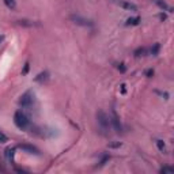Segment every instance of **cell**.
Listing matches in <instances>:
<instances>
[{
	"instance_id": "obj_1",
	"label": "cell",
	"mask_w": 174,
	"mask_h": 174,
	"mask_svg": "<svg viewBox=\"0 0 174 174\" xmlns=\"http://www.w3.org/2000/svg\"><path fill=\"white\" fill-rule=\"evenodd\" d=\"M14 124L16 125V128H19L21 131H26L29 127H30V120H29V117L26 116L23 112H21V110H18L14 114Z\"/></svg>"
},
{
	"instance_id": "obj_2",
	"label": "cell",
	"mask_w": 174,
	"mask_h": 174,
	"mask_svg": "<svg viewBox=\"0 0 174 174\" xmlns=\"http://www.w3.org/2000/svg\"><path fill=\"white\" fill-rule=\"evenodd\" d=\"M97 123L103 132H108L110 127H112V124H110V117L105 112H102V110H98L97 112Z\"/></svg>"
},
{
	"instance_id": "obj_3",
	"label": "cell",
	"mask_w": 174,
	"mask_h": 174,
	"mask_svg": "<svg viewBox=\"0 0 174 174\" xmlns=\"http://www.w3.org/2000/svg\"><path fill=\"white\" fill-rule=\"evenodd\" d=\"M33 103H34V94H33V91L27 90L21 97L19 105L22 106V108H25V109H29V108H31V106H33Z\"/></svg>"
},
{
	"instance_id": "obj_4",
	"label": "cell",
	"mask_w": 174,
	"mask_h": 174,
	"mask_svg": "<svg viewBox=\"0 0 174 174\" xmlns=\"http://www.w3.org/2000/svg\"><path fill=\"white\" fill-rule=\"evenodd\" d=\"M69 18H71V21L75 25L83 26V27H92V26H94V22H92L91 19H87V18H83L80 15H71Z\"/></svg>"
},
{
	"instance_id": "obj_5",
	"label": "cell",
	"mask_w": 174,
	"mask_h": 174,
	"mask_svg": "<svg viewBox=\"0 0 174 174\" xmlns=\"http://www.w3.org/2000/svg\"><path fill=\"white\" fill-rule=\"evenodd\" d=\"M110 124L113 125L114 131H116L117 133H121L123 132V125H121V121H120V117L117 116L116 110L112 109V117H110Z\"/></svg>"
},
{
	"instance_id": "obj_6",
	"label": "cell",
	"mask_w": 174,
	"mask_h": 174,
	"mask_svg": "<svg viewBox=\"0 0 174 174\" xmlns=\"http://www.w3.org/2000/svg\"><path fill=\"white\" fill-rule=\"evenodd\" d=\"M116 4H118L120 7H123V8L128 10V11H132V12H136L138 11V6L133 4V3L128 2V0H113Z\"/></svg>"
},
{
	"instance_id": "obj_7",
	"label": "cell",
	"mask_w": 174,
	"mask_h": 174,
	"mask_svg": "<svg viewBox=\"0 0 174 174\" xmlns=\"http://www.w3.org/2000/svg\"><path fill=\"white\" fill-rule=\"evenodd\" d=\"M19 147L21 150H23L25 153H27V154H34V155H40V150L37 148V147L34 146H31V144H19Z\"/></svg>"
},
{
	"instance_id": "obj_8",
	"label": "cell",
	"mask_w": 174,
	"mask_h": 174,
	"mask_svg": "<svg viewBox=\"0 0 174 174\" xmlns=\"http://www.w3.org/2000/svg\"><path fill=\"white\" fill-rule=\"evenodd\" d=\"M155 3L158 4L159 8H162L163 11H167V12H173V8L167 4V3L165 2V0H155Z\"/></svg>"
},
{
	"instance_id": "obj_9",
	"label": "cell",
	"mask_w": 174,
	"mask_h": 174,
	"mask_svg": "<svg viewBox=\"0 0 174 174\" xmlns=\"http://www.w3.org/2000/svg\"><path fill=\"white\" fill-rule=\"evenodd\" d=\"M49 79V73H48L46 71H44L41 73H38V75L35 76V82H38V83H44V82H46V80Z\"/></svg>"
},
{
	"instance_id": "obj_10",
	"label": "cell",
	"mask_w": 174,
	"mask_h": 174,
	"mask_svg": "<svg viewBox=\"0 0 174 174\" xmlns=\"http://www.w3.org/2000/svg\"><path fill=\"white\" fill-rule=\"evenodd\" d=\"M140 16H132V18H128L127 19V25L128 26H138L140 23Z\"/></svg>"
},
{
	"instance_id": "obj_11",
	"label": "cell",
	"mask_w": 174,
	"mask_h": 174,
	"mask_svg": "<svg viewBox=\"0 0 174 174\" xmlns=\"http://www.w3.org/2000/svg\"><path fill=\"white\" fill-rule=\"evenodd\" d=\"M14 155H15V148H14V147H10V148L6 150V157L10 162L14 161Z\"/></svg>"
},
{
	"instance_id": "obj_12",
	"label": "cell",
	"mask_w": 174,
	"mask_h": 174,
	"mask_svg": "<svg viewBox=\"0 0 174 174\" xmlns=\"http://www.w3.org/2000/svg\"><path fill=\"white\" fill-rule=\"evenodd\" d=\"M4 4L8 7L10 10H15L16 8V2L15 0H4Z\"/></svg>"
},
{
	"instance_id": "obj_13",
	"label": "cell",
	"mask_w": 174,
	"mask_h": 174,
	"mask_svg": "<svg viewBox=\"0 0 174 174\" xmlns=\"http://www.w3.org/2000/svg\"><path fill=\"white\" fill-rule=\"evenodd\" d=\"M157 147L161 153H166V146H165L163 140H157Z\"/></svg>"
},
{
	"instance_id": "obj_14",
	"label": "cell",
	"mask_w": 174,
	"mask_h": 174,
	"mask_svg": "<svg viewBox=\"0 0 174 174\" xmlns=\"http://www.w3.org/2000/svg\"><path fill=\"white\" fill-rule=\"evenodd\" d=\"M146 48H138V49H136L135 50V53H133V54H135V56L136 57H140V56H144V54H146Z\"/></svg>"
},
{
	"instance_id": "obj_15",
	"label": "cell",
	"mask_w": 174,
	"mask_h": 174,
	"mask_svg": "<svg viewBox=\"0 0 174 174\" xmlns=\"http://www.w3.org/2000/svg\"><path fill=\"white\" fill-rule=\"evenodd\" d=\"M159 49H161V45H159V44H154V46L151 48V54H153V56H158Z\"/></svg>"
},
{
	"instance_id": "obj_16",
	"label": "cell",
	"mask_w": 174,
	"mask_h": 174,
	"mask_svg": "<svg viewBox=\"0 0 174 174\" xmlns=\"http://www.w3.org/2000/svg\"><path fill=\"white\" fill-rule=\"evenodd\" d=\"M161 173L162 174H173L174 173V169L173 167H169V166H165V167L161 169Z\"/></svg>"
},
{
	"instance_id": "obj_17",
	"label": "cell",
	"mask_w": 174,
	"mask_h": 174,
	"mask_svg": "<svg viewBox=\"0 0 174 174\" xmlns=\"http://www.w3.org/2000/svg\"><path fill=\"white\" fill-rule=\"evenodd\" d=\"M109 159H110V155H108V154H105V155H103V157L101 158V161H99V163H98V166H99V167H101V166H103V165L106 163V162L109 161Z\"/></svg>"
},
{
	"instance_id": "obj_18",
	"label": "cell",
	"mask_w": 174,
	"mask_h": 174,
	"mask_svg": "<svg viewBox=\"0 0 174 174\" xmlns=\"http://www.w3.org/2000/svg\"><path fill=\"white\" fill-rule=\"evenodd\" d=\"M7 142H8V138H7V136L4 135V133H3L2 131H0V143H7Z\"/></svg>"
},
{
	"instance_id": "obj_19",
	"label": "cell",
	"mask_w": 174,
	"mask_h": 174,
	"mask_svg": "<svg viewBox=\"0 0 174 174\" xmlns=\"http://www.w3.org/2000/svg\"><path fill=\"white\" fill-rule=\"evenodd\" d=\"M117 68H118V71H120V72H125V71H127V67H125V64H124V63H120V64H118L117 65Z\"/></svg>"
},
{
	"instance_id": "obj_20",
	"label": "cell",
	"mask_w": 174,
	"mask_h": 174,
	"mask_svg": "<svg viewBox=\"0 0 174 174\" xmlns=\"http://www.w3.org/2000/svg\"><path fill=\"white\" fill-rule=\"evenodd\" d=\"M29 68H30V64H29V63H26L25 67H23V71H22V73H23V75H26V73L29 72Z\"/></svg>"
},
{
	"instance_id": "obj_21",
	"label": "cell",
	"mask_w": 174,
	"mask_h": 174,
	"mask_svg": "<svg viewBox=\"0 0 174 174\" xmlns=\"http://www.w3.org/2000/svg\"><path fill=\"white\" fill-rule=\"evenodd\" d=\"M109 147H112V148H118V147H121V143H120V142L112 143V144H109Z\"/></svg>"
},
{
	"instance_id": "obj_22",
	"label": "cell",
	"mask_w": 174,
	"mask_h": 174,
	"mask_svg": "<svg viewBox=\"0 0 174 174\" xmlns=\"http://www.w3.org/2000/svg\"><path fill=\"white\" fill-rule=\"evenodd\" d=\"M153 75H154V69H147V71H146V76L151 78Z\"/></svg>"
},
{
	"instance_id": "obj_23",
	"label": "cell",
	"mask_w": 174,
	"mask_h": 174,
	"mask_svg": "<svg viewBox=\"0 0 174 174\" xmlns=\"http://www.w3.org/2000/svg\"><path fill=\"white\" fill-rule=\"evenodd\" d=\"M121 92L125 94V84H121Z\"/></svg>"
},
{
	"instance_id": "obj_24",
	"label": "cell",
	"mask_w": 174,
	"mask_h": 174,
	"mask_svg": "<svg viewBox=\"0 0 174 174\" xmlns=\"http://www.w3.org/2000/svg\"><path fill=\"white\" fill-rule=\"evenodd\" d=\"M159 16H161V19H162V21H165V19H166V15H165V14H161Z\"/></svg>"
},
{
	"instance_id": "obj_25",
	"label": "cell",
	"mask_w": 174,
	"mask_h": 174,
	"mask_svg": "<svg viewBox=\"0 0 174 174\" xmlns=\"http://www.w3.org/2000/svg\"><path fill=\"white\" fill-rule=\"evenodd\" d=\"M2 40H3V37H0V42H2Z\"/></svg>"
}]
</instances>
